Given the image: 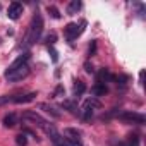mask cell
Wrapping results in <instances>:
<instances>
[{
  "instance_id": "cell-1",
  "label": "cell",
  "mask_w": 146,
  "mask_h": 146,
  "mask_svg": "<svg viewBox=\"0 0 146 146\" xmlns=\"http://www.w3.org/2000/svg\"><path fill=\"white\" fill-rule=\"evenodd\" d=\"M41 33H43V17L40 12H36L33 16V21L29 24V29H28V36H26V45H33L36 43L40 38H41Z\"/></svg>"
},
{
  "instance_id": "cell-2",
  "label": "cell",
  "mask_w": 146,
  "mask_h": 146,
  "mask_svg": "<svg viewBox=\"0 0 146 146\" xmlns=\"http://www.w3.org/2000/svg\"><path fill=\"white\" fill-rule=\"evenodd\" d=\"M84 26H86V21H81V24L78 23H69L65 28H64V35L69 41H74L83 31H84Z\"/></svg>"
},
{
  "instance_id": "cell-3",
  "label": "cell",
  "mask_w": 146,
  "mask_h": 146,
  "mask_svg": "<svg viewBox=\"0 0 146 146\" xmlns=\"http://www.w3.org/2000/svg\"><path fill=\"white\" fill-rule=\"evenodd\" d=\"M28 76H29V65H23V67H19L12 72H5V79L9 83H19Z\"/></svg>"
},
{
  "instance_id": "cell-4",
  "label": "cell",
  "mask_w": 146,
  "mask_h": 146,
  "mask_svg": "<svg viewBox=\"0 0 146 146\" xmlns=\"http://www.w3.org/2000/svg\"><path fill=\"white\" fill-rule=\"evenodd\" d=\"M119 119L127 124H137V125H143L146 122V117L143 113H136V112H122V113H119Z\"/></svg>"
},
{
  "instance_id": "cell-5",
  "label": "cell",
  "mask_w": 146,
  "mask_h": 146,
  "mask_svg": "<svg viewBox=\"0 0 146 146\" xmlns=\"http://www.w3.org/2000/svg\"><path fill=\"white\" fill-rule=\"evenodd\" d=\"M23 119H24V120H29V122H33L35 125L41 127L43 131L48 127V122H46V120H45V119H43L40 113H36L35 110H28V112H24V113H23Z\"/></svg>"
},
{
  "instance_id": "cell-6",
  "label": "cell",
  "mask_w": 146,
  "mask_h": 146,
  "mask_svg": "<svg viewBox=\"0 0 146 146\" xmlns=\"http://www.w3.org/2000/svg\"><path fill=\"white\" fill-rule=\"evenodd\" d=\"M65 134V139L72 144V146H83V141H81V131L74 129V127H67L64 131Z\"/></svg>"
},
{
  "instance_id": "cell-7",
  "label": "cell",
  "mask_w": 146,
  "mask_h": 146,
  "mask_svg": "<svg viewBox=\"0 0 146 146\" xmlns=\"http://www.w3.org/2000/svg\"><path fill=\"white\" fill-rule=\"evenodd\" d=\"M23 11H24V7H23L21 2H12V4L9 5V9H7V16H9V19L17 21V19L21 17Z\"/></svg>"
},
{
  "instance_id": "cell-8",
  "label": "cell",
  "mask_w": 146,
  "mask_h": 146,
  "mask_svg": "<svg viewBox=\"0 0 146 146\" xmlns=\"http://www.w3.org/2000/svg\"><path fill=\"white\" fill-rule=\"evenodd\" d=\"M28 60H29V53H23V55H19V57H17V58L7 67L5 72H12V70L19 69V67H23V65H28Z\"/></svg>"
},
{
  "instance_id": "cell-9",
  "label": "cell",
  "mask_w": 146,
  "mask_h": 146,
  "mask_svg": "<svg viewBox=\"0 0 146 146\" xmlns=\"http://www.w3.org/2000/svg\"><path fill=\"white\" fill-rule=\"evenodd\" d=\"M36 98V91H31V93H26V95H19V96H12V102L14 103H29Z\"/></svg>"
},
{
  "instance_id": "cell-10",
  "label": "cell",
  "mask_w": 146,
  "mask_h": 146,
  "mask_svg": "<svg viewBox=\"0 0 146 146\" xmlns=\"http://www.w3.org/2000/svg\"><path fill=\"white\" fill-rule=\"evenodd\" d=\"M91 93H93L95 96H105V95L108 93V88H107L105 83H96V84L91 88Z\"/></svg>"
},
{
  "instance_id": "cell-11",
  "label": "cell",
  "mask_w": 146,
  "mask_h": 146,
  "mask_svg": "<svg viewBox=\"0 0 146 146\" xmlns=\"http://www.w3.org/2000/svg\"><path fill=\"white\" fill-rule=\"evenodd\" d=\"M81 7H83V4L79 2V0H72V2L67 5V14L69 16H74V14H78L81 11Z\"/></svg>"
},
{
  "instance_id": "cell-12",
  "label": "cell",
  "mask_w": 146,
  "mask_h": 146,
  "mask_svg": "<svg viewBox=\"0 0 146 146\" xmlns=\"http://www.w3.org/2000/svg\"><path fill=\"white\" fill-rule=\"evenodd\" d=\"M2 124L5 125V127H14L16 124H17V117H16V113H7L4 119H2Z\"/></svg>"
},
{
  "instance_id": "cell-13",
  "label": "cell",
  "mask_w": 146,
  "mask_h": 146,
  "mask_svg": "<svg viewBox=\"0 0 146 146\" xmlns=\"http://www.w3.org/2000/svg\"><path fill=\"white\" fill-rule=\"evenodd\" d=\"M84 91H86V84H84L83 81L76 79V81H74V95H76V96H81Z\"/></svg>"
},
{
  "instance_id": "cell-14",
  "label": "cell",
  "mask_w": 146,
  "mask_h": 146,
  "mask_svg": "<svg viewBox=\"0 0 146 146\" xmlns=\"http://www.w3.org/2000/svg\"><path fill=\"white\" fill-rule=\"evenodd\" d=\"M110 78H112L110 76V70L107 67H103V69L98 70V83H107V79H110Z\"/></svg>"
},
{
  "instance_id": "cell-15",
  "label": "cell",
  "mask_w": 146,
  "mask_h": 146,
  "mask_svg": "<svg viewBox=\"0 0 146 146\" xmlns=\"http://www.w3.org/2000/svg\"><path fill=\"white\" fill-rule=\"evenodd\" d=\"M62 108H67V110L72 112V113H79L78 105H76L74 102H70V100H64V102H62Z\"/></svg>"
},
{
  "instance_id": "cell-16",
  "label": "cell",
  "mask_w": 146,
  "mask_h": 146,
  "mask_svg": "<svg viewBox=\"0 0 146 146\" xmlns=\"http://www.w3.org/2000/svg\"><path fill=\"white\" fill-rule=\"evenodd\" d=\"M40 108H43V110H45L46 113H50L53 119H60V112H57L53 107H50V105H46V103H41V105H40Z\"/></svg>"
},
{
  "instance_id": "cell-17",
  "label": "cell",
  "mask_w": 146,
  "mask_h": 146,
  "mask_svg": "<svg viewBox=\"0 0 146 146\" xmlns=\"http://www.w3.org/2000/svg\"><path fill=\"white\" fill-rule=\"evenodd\" d=\"M84 107H88V108H91V110H93V108H100V107H102V103H100L96 98H88V100L84 102Z\"/></svg>"
},
{
  "instance_id": "cell-18",
  "label": "cell",
  "mask_w": 146,
  "mask_h": 146,
  "mask_svg": "<svg viewBox=\"0 0 146 146\" xmlns=\"http://www.w3.org/2000/svg\"><path fill=\"white\" fill-rule=\"evenodd\" d=\"M119 146H139V139L137 136H129V139L125 143H120Z\"/></svg>"
},
{
  "instance_id": "cell-19",
  "label": "cell",
  "mask_w": 146,
  "mask_h": 146,
  "mask_svg": "<svg viewBox=\"0 0 146 146\" xmlns=\"http://www.w3.org/2000/svg\"><path fill=\"white\" fill-rule=\"evenodd\" d=\"M46 12H48L53 19H60V12H58V9H57L55 5H48V7H46Z\"/></svg>"
},
{
  "instance_id": "cell-20",
  "label": "cell",
  "mask_w": 146,
  "mask_h": 146,
  "mask_svg": "<svg viewBox=\"0 0 146 146\" xmlns=\"http://www.w3.org/2000/svg\"><path fill=\"white\" fill-rule=\"evenodd\" d=\"M79 113L83 115V119H84V120H90V119L93 117V110H91V108H88V107H83V110H81Z\"/></svg>"
},
{
  "instance_id": "cell-21",
  "label": "cell",
  "mask_w": 146,
  "mask_h": 146,
  "mask_svg": "<svg viewBox=\"0 0 146 146\" xmlns=\"http://www.w3.org/2000/svg\"><path fill=\"white\" fill-rule=\"evenodd\" d=\"M45 41H46L48 45H53V43L57 41V35H55V33H50V35L45 38Z\"/></svg>"
},
{
  "instance_id": "cell-22",
  "label": "cell",
  "mask_w": 146,
  "mask_h": 146,
  "mask_svg": "<svg viewBox=\"0 0 146 146\" xmlns=\"http://www.w3.org/2000/svg\"><path fill=\"white\" fill-rule=\"evenodd\" d=\"M95 52H96V41L93 40V41L90 43V48H88V55H90V57H93V55H95Z\"/></svg>"
},
{
  "instance_id": "cell-23",
  "label": "cell",
  "mask_w": 146,
  "mask_h": 146,
  "mask_svg": "<svg viewBox=\"0 0 146 146\" xmlns=\"http://www.w3.org/2000/svg\"><path fill=\"white\" fill-rule=\"evenodd\" d=\"M16 143H17V144H21V146H24V144L28 143V139H26V136H24V134H19V136H16Z\"/></svg>"
},
{
  "instance_id": "cell-24",
  "label": "cell",
  "mask_w": 146,
  "mask_h": 146,
  "mask_svg": "<svg viewBox=\"0 0 146 146\" xmlns=\"http://www.w3.org/2000/svg\"><path fill=\"white\" fill-rule=\"evenodd\" d=\"M113 79L117 81V84H122V86L129 81V78H127V76H117V78H113Z\"/></svg>"
},
{
  "instance_id": "cell-25",
  "label": "cell",
  "mask_w": 146,
  "mask_h": 146,
  "mask_svg": "<svg viewBox=\"0 0 146 146\" xmlns=\"http://www.w3.org/2000/svg\"><path fill=\"white\" fill-rule=\"evenodd\" d=\"M64 93H65V90H64V86H62V84H58V86L55 88V93H53V96H57V98H58V96H62Z\"/></svg>"
},
{
  "instance_id": "cell-26",
  "label": "cell",
  "mask_w": 146,
  "mask_h": 146,
  "mask_svg": "<svg viewBox=\"0 0 146 146\" xmlns=\"http://www.w3.org/2000/svg\"><path fill=\"white\" fill-rule=\"evenodd\" d=\"M9 102H12V96H9V95L0 96V107H2V105H5V103H9Z\"/></svg>"
},
{
  "instance_id": "cell-27",
  "label": "cell",
  "mask_w": 146,
  "mask_h": 146,
  "mask_svg": "<svg viewBox=\"0 0 146 146\" xmlns=\"http://www.w3.org/2000/svg\"><path fill=\"white\" fill-rule=\"evenodd\" d=\"M84 70L88 72V74H93V72H95V69H93V65H91L90 62H86V64H84Z\"/></svg>"
},
{
  "instance_id": "cell-28",
  "label": "cell",
  "mask_w": 146,
  "mask_h": 146,
  "mask_svg": "<svg viewBox=\"0 0 146 146\" xmlns=\"http://www.w3.org/2000/svg\"><path fill=\"white\" fill-rule=\"evenodd\" d=\"M50 55H52V60H53V62H57V60H58V57H57V52H55L53 48H50Z\"/></svg>"
}]
</instances>
